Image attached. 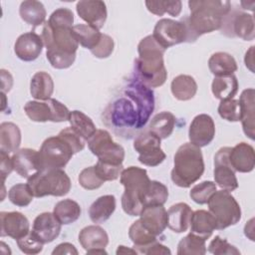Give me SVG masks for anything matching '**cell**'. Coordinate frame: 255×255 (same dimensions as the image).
I'll list each match as a JSON object with an SVG mask.
<instances>
[{"instance_id": "6da1fadb", "label": "cell", "mask_w": 255, "mask_h": 255, "mask_svg": "<svg viewBox=\"0 0 255 255\" xmlns=\"http://www.w3.org/2000/svg\"><path fill=\"white\" fill-rule=\"evenodd\" d=\"M188 7L190 15L184 20L194 42L199 36L221 28L224 17L231 10V3L218 0H191L188 1Z\"/></svg>"}, {"instance_id": "7a4b0ae2", "label": "cell", "mask_w": 255, "mask_h": 255, "mask_svg": "<svg viewBox=\"0 0 255 255\" xmlns=\"http://www.w3.org/2000/svg\"><path fill=\"white\" fill-rule=\"evenodd\" d=\"M73 27H54L48 21L44 23L41 38L47 48L46 57L55 69L70 68L76 60L79 42L76 39Z\"/></svg>"}, {"instance_id": "3957f363", "label": "cell", "mask_w": 255, "mask_h": 255, "mask_svg": "<svg viewBox=\"0 0 255 255\" xmlns=\"http://www.w3.org/2000/svg\"><path fill=\"white\" fill-rule=\"evenodd\" d=\"M138 57L135 59V76L149 88L162 86L167 78L161 47L152 35L140 40L137 46Z\"/></svg>"}, {"instance_id": "277c9868", "label": "cell", "mask_w": 255, "mask_h": 255, "mask_svg": "<svg viewBox=\"0 0 255 255\" xmlns=\"http://www.w3.org/2000/svg\"><path fill=\"white\" fill-rule=\"evenodd\" d=\"M204 172V161L200 147L185 142L178 147L173 157L170 173L172 182L183 188L190 187Z\"/></svg>"}, {"instance_id": "5b68a950", "label": "cell", "mask_w": 255, "mask_h": 255, "mask_svg": "<svg viewBox=\"0 0 255 255\" xmlns=\"http://www.w3.org/2000/svg\"><path fill=\"white\" fill-rule=\"evenodd\" d=\"M120 180L125 187L122 196L124 211L130 216H139L143 208L141 197L150 181L146 170L138 166H129L123 169Z\"/></svg>"}, {"instance_id": "8992f818", "label": "cell", "mask_w": 255, "mask_h": 255, "mask_svg": "<svg viewBox=\"0 0 255 255\" xmlns=\"http://www.w3.org/2000/svg\"><path fill=\"white\" fill-rule=\"evenodd\" d=\"M27 184L34 197L64 196L71 189L70 177L62 168L40 170L28 178Z\"/></svg>"}, {"instance_id": "52a82bcc", "label": "cell", "mask_w": 255, "mask_h": 255, "mask_svg": "<svg viewBox=\"0 0 255 255\" xmlns=\"http://www.w3.org/2000/svg\"><path fill=\"white\" fill-rule=\"evenodd\" d=\"M207 204L208 211L215 219L217 230L235 225L241 219L240 205L228 191L216 190L209 198Z\"/></svg>"}, {"instance_id": "ba28073f", "label": "cell", "mask_w": 255, "mask_h": 255, "mask_svg": "<svg viewBox=\"0 0 255 255\" xmlns=\"http://www.w3.org/2000/svg\"><path fill=\"white\" fill-rule=\"evenodd\" d=\"M124 93L135 104L138 114L136 129L142 128L154 110V95L151 88L146 86L135 76L129 79L124 89Z\"/></svg>"}, {"instance_id": "9c48e42d", "label": "cell", "mask_w": 255, "mask_h": 255, "mask_svg": "<svg viewBox=\"0 0 255 255\" xmlns=\"http://www.w3.org/2000/svg\"><path fill=\"white\" fill-rule=\"evenodd\" d=\"M74 152L69 144L59 135L46 138L39 150L41 170L63 168L72 158Z\"/></svg>"}, {"instance_id": "30bf717a", "label": "cell", "mask_w": 255, "mask_h": 255, "mask_svg": "<svg viewBox=\"0 0 255 255\" xmlns=\"http://www.w3.org/2000/svg\"><path fill=\"white\" fill-rule=\"evenodd\" d=\"M24 112L31 121L36 123L66 122L69 121L71 113L64 104L51 98L44 102H27L24 106Z\"/></svg>"}, {"instance_id": "8fae6325", "label": "cell", "mask_w": 255, "mask_h": 255, "mask_svg": "<svg viewBox=\"0 0 255 255\" xmlns=\"http://www.w3.org/2000/svg\"><path fill=\"white\" fill-rule=\"evenodd\" d=\"M88 146L92 153L98 157V160L112 164H123L125 149L121 144L113 140L108 130L97 129L88 139Z\"/></svg>"}, {"instance_id": "7c38bea8", "label": "cell", "mask_w": 255, "mask_h": 255, "mask_svg": "<svg viewBox=\"0 0 255 255\" xmlns=\"http://www.w3.org/2000/svg\"><path fill=\"white\" fill-rule=\"evenodd\" d=\"M152 37L165 50L180 43L192 42L189 29L184 19L181 21L168 18L158 20L153 28Z\"/></svg>"}, {"instance_id": "4fadbf2b", "label": "cell", "mask_w": 255, "mask_h": 255, "mask_svg": "<svg viewBox=\"0 0 255 255\" xmlns=\"http://www.w3.org/2000/svg\"><path fill=\"white\" fill-rule=\"evenodd\" d=\"M160 138L149 129L139 133L134 141L133 148L138 152V161L146 166H157L166 157L160 147Z\"/></svg>"}, {"instance_id": "5bb4252c", "label": "cell", "mask_w": 255, "mask_h": 255, "mask_svg": "<svg viewBox=\"0 0 255 255\" xmlns=\"http://www.w3.org/2000/svg\"><path fill=\"white\" fill-rule=\"evenodd\" d=\"M133 104L128 98H119L108 107L106 114L114 128H136L138 114Z\"/></svg>"}, {"instance_id": "9a60e30c", "label": "cell", "mask_w": 255, "mask_h": 255, "mask_svg": "<svg viewBox=\"0 0 255 255\" xmlns=\"http://www.w3.org/2000/svg\"><path fill=\"white\" fill-rule=\"evenodd\" d=\"M222 34L228 37H239L245 41H252L255 37L254 17L245 12L229 13L224 17L220 28Z\"/></svg>"}, {"instance_id": "2e32d148", "label": "cell", "mask_w": 255, "mask_h": 255, "mask_svg": "<svg viewBox=\"0 0 255 255\" xmlns=\"http://www.w3.org/2000/svg\"><path fill=\"white\" fill-rule=\"evenodd\" d=\"M231 147L223 146L218 149L214 155L213 176L215 183L225 191H233L238 187V180L235 170L229 161V152Z\"/></svg>"}, {"instance_id": "e0dca14e", "label": "cell", "mask_w": 255, "mask_h": 255, "mask_svg": "<svg viewBox=\"0 0 255 255\" xmlns=\"http://www.w3.org/2000/svg\"><path fill=\"white\" fill-rule=\"evenodd\" d=\"M215 135V124L213 119L206 114H200L194 117L189 129L188 137L192 144L203 147L208 145Z\"/></svg>"}, {"instance_id": "ac0fdd59", "label": "cell", "mask_w": 255, "mask_h": 255, "mask_svg": "<svg viewBox=\"0 0 255 255\" xmlns=\"http://www.w3.org/2000/svg\"><path fill=\"white\" fill-rule=\"evenodd\" d=\"M1 237L9 236L15 240L20 239L30 232L28 218L18 211L0 212Z\"/></svg>"}, {"instance_id": "d6986e66", "label": "cell", "mask_w": 255, "mask_h": 255, "mask_svg": "<svg viewBox=\"0 0 255 255\" xmlns=\"http://www.w3.org/2000/svg\"><path fill=\"white\" fill-rule=\"evenodd\" d=\"M62 229L61 222L52 212L39 214L33 222L32 233L44 244L53 242L60 234Z\"/></svg>"}, {"instance_id": "ffe728a7", "label": "cell", "mask_w": 255, "mask_h": 255, "mask_svg": "<svg viewBox=\"0 0 255 255\" xmlns=\"http://www.w3.org/2000/svg\"><path fill=\"white\" fill-rule=\"evenodd\" d=\"M77 13L81 19L99 30L104 27L108 12L104 1L82 0L77 3Z\"/></svg>"}, {"instance_id": "44dd1931", "label": "cell", "mask_w": 255, "mask_h": 255, "mask_svg": "<svg viewBox=\"0 0 255 255\" xmlns=\"http://www.w3.org/2000/svg\"><path fill=\"white\" fill-rule=\"evenodd\" d=\"M43 40L41 36L34 32H27L20 35L14 45L16 56L24 62L36 60L43 50Z\"/></svg>"}, {"instance_id": "7402d4cb", "label": "cell", "mask_w": 255, "mask_h": 255, "mask_svg": "<svg viewBox=\"0 0 255 255\" xmlns=\"http://www.w3.org/2000/svg\"><path fill=\"white\" fill-rule=\"evenodd\" d=\"M139 220L148 232L157 237L167 227V211L163 205L144 206L139 214Z\"/></svg>"}, {"instance_id": "603a6c76", "label": "cell", "mask_w": 255, "mask_h": 255, "mask_svg": "<svg viewBox=\"0 0 255 255\" xmlns=\"http://www.w3.org/2000/svg\"><path fill=\"white\" fill-rule=\"evenodd\" d=\"M13 169L24 178H29L41 170L39 151L32 148L18 149L12 155Z\"/></svg>"}, {"instance_id": "cb8c5ba5", "label": "cell", "mask_w": 255, "mask_h": 255, "mask_svg": "<svg viewBox=\"0 0 255 255\" xmlns=\"http://www.w3.org/2000/svg\"><path fill=\"white\" fill-rule=\"evenodd\" d=\"M255 91L253 88L244 90L241 95L239 104L241 109V124L243 131L250 139L254 140L255 138V101H254Z\"/></svg>"}, {"instance_id": "d4e9b609", "label": "cell", "mask_w": 255, "mask_h": 255, "mask_svg": "<svg viewBox=\"0 0 255 255\" xmlns=\"http://www.w3.org/2000/svg\"><path fill=\"white\" fill-rule=\"evenodd\" d=\"M229 161L235 171L250 172L255 166V153L252 145L246 142L237 143L231 147L229 152Z\"/></svg>"}, {"instance_id": "484cf974", "label": "cell", "mask_w": 255, "mask_h": 255, "mask_svg": "<svg viewBox=\"0 0 255 255\" xmlns=\"http://www.w3.org/2000/svg\"><path fill=\"white\" fill-rule=\"evenodd\" d=\"M192 212L190 206L185 202L173 204L167 211V227L175 233L185 232L189 227Z\"/></svg>"}, {"instance_id": "4316f807", "label": "cell", "mask_w": 255, "mask_h": 255, "mask_svg": "<svg viewBox=\"0 0 255 255\" xmlns=\"http://www.w3.org/2000/svg\"><path fill=\"white\" fill-rule=\"evenodd\" d=\"M79 242L87 251L106 248L109 243V235L104 228L98 225H89L79 233Z\"/></svg>"}, {"instance_id": "83f0119b", "label": "cell", "mask_w": 255, "mask_h": 255, "mask_svg": "<svg viewBox=\"0 0 255 255\" xmlns=\"http://www.w3.org/2000/svg\"><path fill=\"white\" fill-rule=\"evenodd\" d=\"M189 226L190 233L207 240L216 229V222L209 211L200 209L192 212Z\"/></svg>"}, {"instance_id": "f1b7e54d", "label": "cell", "mask_w": 255, "mask_h": 255, "mask_svg": "<svg viewBox=\"0 0 255 255\" xmlns=\"http://www.w3.org/2000/svg\"><path fill=\"white\" fill-rule=\"evenodd\" d=\"M116 210V197L107 194L96 199L89 208V216L92 222L101 224L107 221Z\"/></svg>"}, {"instance_id": "f546056e", "label": "cell", "mask_w": 255, "mask_h": 255, "mask_svg": "<svg viewBox=\"0 0 255 255\" xmlns=\"http://www.w3.org/2000/svg\"><path fill=\"white\" fill-rule=\"evenodd\" d=\"M208 68L215 77L233 75L238 69L234 57L225 52L212 54L208 60Z\"/></svg>"}, {"instance_id": "4dcf8cb0", "label": "cell", "mask_w": 255, "mask_h": 255, "mask_svg": "<svg viewBox=\"0 0 255 255\" xmlns=\"http://www.w3.org/2000/svg\"><path fill=\"white\" fill-rule=\"evenodd\" d=\"M19 14L21 19L34 27L44 24L46 21V9L42 2L36 0H26L20 4Z\"/></svg>"}, {"instance_id": "1f68e13d", "label": "cell", "mask_w": 255, "mask_h": 255, "mask_svg": "<svg viewBox=\"0 0 255 255\" xmlns=\"http://www.w3.org/2000/svg\"><path fill=\"white\" fill-rule=\"evenodd\" d=\"M54 92V82L52 77L43 71L33 75L30 82V93L35 100L47 101Z\"/></svg>"}, {"instance_id": "d6a6232c", "label": "cell", "mask_w": 255, "mask_h": 255, "mask_svg": "<svg viewBox=\"0 0 255 255\" xmlns=\"http://www.w3.org/2000/svg\"><path fill=\"white\" fill-rule=\"evenodd\" d=\"M21 144V131L17 125L5 122L0 125V150L15 152Z\"/></svg>"}, {"instance_id": "836d02e7", "label": "cell", "mask_w": 255, "mask_h": 255, "mask_svg": "<svg viewBox=\"0 0 255 255\" xmlns=\"http://www.w3.org/2000/svg\"><path fill=\"white\" fill-rule=\"evenodd\" d=\"M211 92L220 101L233 99L238 92V80L234 75L214 77L211 84Z\"/></svg>"}, {"instance_id": "e575fe53", "label": "cell", "mask_w": 255, "mask_h": 255, "mask_svg": "<svg viewBox=\"0 0 255 255\" xmlns=\"http://www.w3.org/2000/svg\"><path fill=\"white\" fill-rule=\"evenodd\" d=\"M170 90L176 100L189 101L197 92V84L189 75H178L172 80Z\"/></svg>"}, {"instance_id": "d590c367", "label": "cell", "mask_w": 255, "mask_h": 255, "mask_svg": "<svg viewBox=\"0 0 255 255\" xmlns=\"http://www.w3.org/2000/svg\"><path fill=\"white\" fill-rule=\"evenodd\" d=\"M53 213L61 224L68 225L74 223L80 218L82 209L78 202L68 198L57 202L54 206Z\"/></svg>"}, {"instance_id": "8d00e7d4", "label": "cell", "mask_w": 255, "mask_h": 255, "mask_svg": "<svg viewBox=\"0 0 255 255\" xmlns=\"http://www.w3.org/2000/svg\"><path fill=\"white\" fill-rule=\"evenodd\" d=\"M176 119L170 112H160L150 121L149 130L160 139L167 138L173 131Z\"/></svg>"}, {"instance_id": "74e56055", "label": "cell", "mask_w": 255, "mask_h": 255, "mask_svg": "<svg viewBox=\"0 0 255 255\" xmlns=\"http://www.w3.org/2000/svg\"><path fill=\"white\" fill-rule=\"evenodd\" d=\"M72 30L79 44L90 51L97 47L102 37L100 30L89 24L74 25Z\"/></svg>"}, {"instance_id": "f35d334b", "label": "cell", "mask_w": 255, "mask_h": 255, "mask_svg": "<svg viewBox=\"0 0 255 255\" xmlns=\"http://www.w3.org/2000/svg\"><path fill=\"white\" fill-rule=\"evenodd\" d=\"M168 198V189L167 187L157 181L150 180L145 191L141 197L142 206L148 205H163Z\"/></svg>"}, {"instance_id": "ab89813d", "label": "cell", "mask_w": 255, "mask_h": 255, "mask_svg": "<svg viewBox=\"0 0 255 255\" xmlns=\"http://www.w3.org/2000/svg\"><path fill=\"white\" fill-rule=\"evenodd\" d=\"M71 128L76 130L86 141L96 132L97 128L90 117L81 111H72L69 117Z\"/></svg>"}, {"instance_id": "60d3db41", "label": "cell", "mask_w": 255, "mask_h": 255, "mask_svg": "<svg viewBox=\"0 0 255 255\" xmlns=\"http://www.w3.org/2000/svg\"><path fill=\"white\" fill-rule=\"evenodd\" d=\"M128 237L133 243V249L139 253L144 247L157 241L156 236L148 232L141 224L140 220H135L128 229Z\"/></svg>"}, {"instance_id": "b9f144b4", "label": "cell", "mask_w": 255, "mask_h": 255, "mask_svg": "<svg viewBox=\"0 0 255 255\" xmlns=\"http://www.w3.org/2000/svg\"><path fill=\"white\" fill-rule=\"evenodd\" d=\"M204 239L189 233L177 245L178 255H204L207 251Z\"/></svg>"}, {"instance_id": "7bdbcfd3", "label": "cell", "mask_w": 255, "mask_h": 255, "mask_svg": "<svg viewBox=\"0 0 255 255\" xmlns=\"http://www.w3.org/2000/svg\"><path fill=\"white\" fill-rule=\"evenodd\" d=\"M145 6L147 10L157 16H162L163 14L167 13L172 17H176L180 14L181 9H182V3L179 0L175 1H164V0H159V1H145Z\"/></svg>"}, {"instance_id": "ee69618b", "label": "cell", "mask_w": 255, "mask_h": 255, "mask_svg": "<svg viewBox=\"0 0 255 255\" xmlns=\"http://www.w3.org/2000/svg\"><path fill=\"white\" fill-rule=\"evenodd\" d=\"M33 193L27 183H17L8 191V198L16 206L26 207L33 200Z\"/></svg>"}, {"instance_id": "f6af8a7d", "label": "cell", "mask_w": 255, "mask_h": 255, "mask_svg": "<svg viewBox=\"0 0 255 255\" xmlns=\"http://www.w3.org/2000/svg\"><path fill=\"white\" fill-rule=\"evenodd\" d=\"M216 191V184L213 181H202L194 185L189 191L190 198L198 204H205Z\"/></svg>"}, {"instance_id": "bcb514c9", "label": "cell", "mask_w": 255, "mask_h": 255, "mask_svg": "<svg viewBox=\"0 0 255 255\" xmlns=\"http://www.w3.org/2000/svg\"><path fill=\"white\" fill-rule=\"evenodd\" d=\"M219 116L228 122H239L241 119V109L238 100H223L218 106Z\"/></svg>"}, {"instance_id": "7dc6e473", "label": "cell", "mask_w": 255, "mask_h": 255, "mask_svg": "<svg viewBox=\"0 0 255 255\" xmlns=\"http://www.w3.org/2000/svg\"><path fill=\"white\" fill-rule=\"evenodd\" d=\"M80 185L87 190H94L100 188L104 184V180L98 175L94 165L84 168L78 177Z\"/></svg>"}, {"instance_id": "c3c4849f", "label": "cell", "mask_w": 255, "mask_h": 255, "mask_svg": "<svg viewBox=\"0 0 255 255\" xmlns=\"http://www.w3.org/2000/svg\"><path fill=\"white\" fill-rule=\"evenodd\" d=\"M96 172L104 181H112L119 178L124 166L123 164H112L102 160H98L94 165Z\"/></svg>"}, {"instance_id": "681fc988", "label": "cell", "mask_w": 255, "mask_h": 255, "mask_svg": "<svg viewBox=\"0 0 255 255\" xmlns=\"http://www.w3.org/2000/svg\"><path fill=\"white\" fill-rule=\"evenodd\" d=\"M208 252L215 255H238L240 251L226 239L221 238L219 235H216L208 245Z\"/></svg>"}, {"instance_id": "f907efd6", "label": "cell", "mask_w": 255, "mask_h": 255, "mask_svg": "<svg viewBox=\"0 0 255 255\" xmlns=\"http://www.w3.org/2000/svg\"><path fill=\"white\" fill-rule=\"evenodd\" d=\"M19 249L25 254H38L43 250L44 243L41 242L33 233L30 231L24 237L16 240Z\"/></svg>"}, {"instance_id": "816d5d0a", "label": "cell", "mask_w": 255, "mask_h": 255, "mask_svg": "<svg viewBox=\"0 0 255 255\" xmlns=\"http://www.w3.org/2000/svg\"><path fill=\"white\" fill-rule=\"evenodd\" d=\"M48 23L54 27H73L74 14L68 8L56 9L50 15Z\"/></svg>"}, {"instance_id": "f5cc1de1", "label": "cell", "mask_w": 255, "mask_h": 255, "mask_svg": "<svg viewBox=\"0 0 255 255\" xmlns=\"http://www.w3.org/2000/svg\"><path fill=\"white\" fill-rule=\"evenodd\" d=\"M58 135L60 137H62L69 144V146L73 150L74 154L82 151L85 147L86 140L76 130H74L71 127L62 129Z\"/></svg>"}, {"instance_id": "db71d44e", "label": "cell", "mask_w": 255, "mask_h": 255, "mask_svg": "<svg viewBox=\"0 0 255 255\" xmlns=\"http://www.w3.org/2000/svg\"><path fill=\"white\" fill-rule=\"evenodd\" d=\"M115 43L112 37H110L107 34H102L101 40L97 47H95L93 50H91V53L99 59H106L110 57L114 51Z\"/></svg>"}, {"instance_id": "11a10c76", "label": "cell", "mask_w": 255, "mask_h": 255, "mask_svg": "<svg viewBox=\"0 0 255 255\" xmlns=\"http://www.w3.org/2000/svg\"><path fill=\"white\" fill-rule=\"evenodd\" d=\"M0 159H1V166H0V171H1V177H2V183L5 182V179L9 174L11 173L13 169V162H12V157L9 156V153L0 150Z\"/></svg>"}, {"instance_id": "9f6ffc18", "label": "cell", "mask_w": 255, "mask_h": 255, "mask_svg": "<svg viewBox=\"0 0 255 255\" xmlns=\"http://www.w3.org/2000/svg\"><path fill=\"white\" fill-rule=\"evenodd\" d=\"M139 253L140 254H148V255H150V254H162V255L168 254V255H170L171 251L165 245L155 241V242L149 244L148 246L144 247Z\"/></svg>"}, {"instance_id": "6f0895ef", "label": "cell", "mask_w": 255, "mask_h": 255, "mask_svg": "<svg viewBox=\"0 0 255 255\" xmlns=\"http://www.w3.org/2000/svg\"><path fill=\"white\" fill-rule=\"evenodd\" d=\"M53 255H63V254H70V255H78V250L76 249V247L69 243V242H65V243H61L59 244L57 247H55V249L52 251Z\"/></svg>"}, {"instance_id": "680465c9", "label": "cell", "mask_w": 255, "mask_h": 255, "mask_svg": "<svg viewBox=\"0 0 255 255\" xmlns=\"http://www.w3.org/2000/svg\"><path fill=\"white\" fill-rule=\"evenodd\" d=\"M1 90L2 93L9 92L13 85V78L9 72L2 69L1 70Z\"/></svg>"}, {"instance_id": "91938a15", "label": "cell", "mask_w": 255, "mask_h": 255, "mask_svg": "<svg viewBox=\"0 0 255 255\" xmlns=\"http://www.w3.org/2000/svg\"><path fill=\"white\" fill-rule=\"evenodd\" d=\"M253 52H254V46L250 47V49L246 52L245 54V58H244V62L246 67L253 73L254 69H253V65H254V61H253Z\"/></svg>"}, {"instance_id": "94428289", "label": "cell", "mask_w": 255, "mask_h": 255, "mask_svg": "<svg viewBox=\"0 0 255 255\" xmlns=\"http://www.w3.org/2000/svg\"><path fill=\"white\" fill-rule=\"evenodd\" d=\"M244 233L246 237H248L251 241H254V219H250L245 227H244Z\"/></svg>"}, {"instance_id": "6125c7cd", "label": "cell", "mask_w": 255, "mask_h": 255, "mask_svg": "<svg viewBox=\"0 0 255 255\" xmlns=\"http://www.w3.org/2000/svg\"><path fill=\"white\" fill-rule=\"evenodd\" d=\"M127 253H130V254H137L136 250L132 249V248H127L124 245H120L117 249V254H127Z\"/></svg>"}, {"instance_id": "be15d7a7", "label": "cell", "mask_w": 255, "mask_h": 255, "mask_svg": "<svg viewBox=\"0 0 255 255\" xmlns=\"http://www.w3.org/2000/svg\"><path fill=\"white\" fill-rule=\"evenodd\" d=\"M87 254H107V251L105 250V248H99L87 251Z\"/></svg>"}]
</instances>
